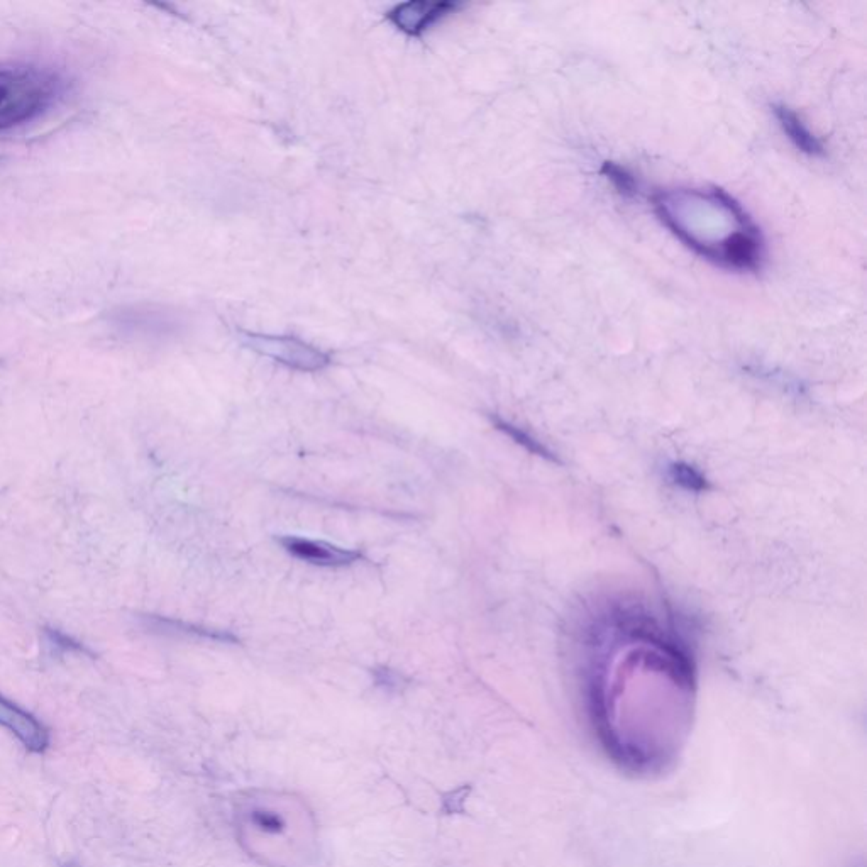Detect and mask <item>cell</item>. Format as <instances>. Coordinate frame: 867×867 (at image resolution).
Returning a JSON list of instances; mask_svg holds the SVG:
<instances>
[{"mask_svg": "<svg viewBox=\"0 0 867 867\" xmlns=\"http://www.w3.org/2000/svg\"><path fill=\"white\" fill-rule=\"evenodd\" d=\"M373 676H375L376 685L382 686L385 690H398L400 686L404 685L402 674H398L397 671H393V669H375V671H373Z\"/></svg>", "mask_w": 867, "mask_h": 867, "instance_id": "obj_13", "label": "cell"}, {"mask_svg": "<svg viewBox=\"0 0 867 867\" xmlns=\"http://www.w3.org/2000/svg\"><path fill=\"white\" fill-rule=\"evenodd\" d=\"M60 78L39 68H0V131L31 121L50 107Z\"/></svg>", "mask_w": 867, "mask_h": 867, "instance_id": "obj_2", "label": "cell"}, {"mask_svg": "<svg viewBox=\"0 0 867 867\" xmlns=\"http://www.w3.org/2000/svg\"><path fill=\"white\" fill-rule=\"evenodd\" d=\"M280 544L293 558L304 563L322 566V568H343L361 559V553L356 549H344L329 542L314 541L305 537H280Z\"/></svg>", "mask_w": 867, "mask_h": 867, "instance_id": "obj_5", "label": "cell"}, {"mask_svg": "<svg viewBox=\"0 0 867 867\" xmlns=\"http://www.w3.org/2000/svg\"><path fill=\"white\" fill-rule=\"evenodd\" d=\"M602 173L612 182L613 187L622 197H634L639 192V185H637L634 175L617 163H612V161L603 163Z\"/></svg>", "mask_w": 867, "mask_h": 867, "instance_id": "obj_12", "label": "cell"}, {"mask_svg": "<svg viewBox=\"0 0 867 867\" xmlns=\"http://www.w3.org/2000/svg\"><path fill=\"white\" fill-rule=\"evenodd\" d=\"M239 343L260 356L273 359L290 370L314 373L331 365V356L305 343L299 337L273 336L260 332L239 331Z\"/></svg>", "mask_w": 867, "mask_h": 867, "instance_id": "obj_3", "label": "cell"}, {"mask_svg": "<svg viewBox=\"0 0 867 867\" xmlns=\"http://www.w3.org/2000/svg\"><path fill=\"white\" fill-rule=\"evenodd\" d=\"M0 727H6L29 752L43 754L50 747V730L16 703L0 695Z\"/></svg>", "mask_w": 867, "mask_h": 867, "instance_id": "obj_6", "label": "cell"}, {"mask_svg": "<svg viewBox=\"0 0 867 867\" xmlns=\"http://www.w3.org/2000/svg\"><path fill=\"white\" fill-rule=\"evenodd\" d=\"M774 116L791 143L795 144L801 153L808 156L825 155L822 141L807 128V124L801 121V117L793 109L786 105H774Z\"/></svg>", "mask_w": 867, "mask_h": 867, "instance_id": "obj_8", "label": "cell"}, {"mask_svg": "<svg viewBox=\"0 0 867 867\" xmlns=\"http://www.w3.org/2000/svg\"><path fill=\"white\" fill-rule=\"evenodd\" d=\"M668 476L674 485L681 486V488H685L688 492L700 493L710 490L707 478L700 471L696 470L695 466L683 463V461L669 464Z\"/></svg>", "mask_w": 867, "mask_h": 867, "instance_id": "obj_10", "label": "cell"}, {"mask_svg": "<svg viewBox=\"0 0 867 867\" xmlns=\"http://www.w3.org/2000/svg\"><path fill=\"white\" fill-rule=\"evenodd\" d=\"M492 424L497 427L498 431L503 432L505 436H509L512 441L517 442L519 446H522L525 451L536 454V456H541V458L544 459L558 461V458H556V456H554V454L551 453V451H549L541 441H537L536 437L531 436V434L524 431L522 427L515 426V424L510 422V420L502 419V417H498V415H492Z\"/></svg>", "mask_w": 867, "mask_h": 867, "instance_id": "obj_9", "label": "cell"}, {"mask_svg": "<svg viewBox=\"0 0 867 867\" xmlns=\"http://www.w3.org/2000/svg\"><path fill=\"white\" fill-rule=\"evenodd\" d=\"M461 9L458 2L448 0H409L393 6L387 12L390 23L412 38H420L434 24Z\"/></svg>", "mask_w": 867, "mask_h": 867, "instance_id": "obj_4", "label": "cell"}, {"mask_svg": "<svg viewBox=\"0 0 867 867\" xmlns=\"http://www.w3.org/2000/svg\"><path fill=\"white\" fill-rule=\"evenodd\" d=\"M146 629L158 636L175 637L185 641L212 642V644H238V637L227 630L210 629L204 625L188 624L182 620L166 619L158 615L144 617Z\"/></svg>", "mask_w": 867, "mask_h": 867, "instance_id": "obj_7", "label": "cell"}, {"mask_svg": "<svg viewBox=\"0 0 867 867\" xmlns=\"http://www.w3.org/2000/svg\"><path fill=\"white\" fill-rule=\"evenodd\" d=\"M43 637H45L46 649L50 651V656H63V654H72V652L94 656L87 647L82 646L80 642L75 641L67 634H63L61 630L46 627L43 630Z\"/></svg>", "mask_w": 867, "mask_h": 867, "instance_id": "obj_11", "label": "cell"}, {"mask_svg": "<svg viewBox=\"0 0 867 867\" xmlns=\"http://www.w3.org/2000/svg\"><path fill=\"white\" fill-rule=\"evenodd\" d=\"M239 842L268 867H305L317 854L312 813L304 801L275 791H251L236 808Z\"/></svg>", "mask_w": 867, "mask_h": 867, "instance_id": "obj_1", "label": "cell"}]
</instances>
